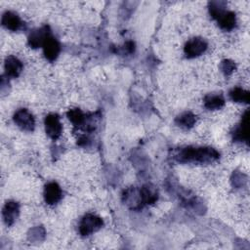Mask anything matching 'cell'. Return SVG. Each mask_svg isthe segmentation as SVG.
I'll use <instances>...</instances> for the list:
<instances>
[{"label":"cell","mask_w":250,"mask_h":250,"mask_svg":"<svg viewBox=\"0 0 250 250\" xmlns=\"http://www.w3.org/2000/svg\"><path fill=\"white\" fill-rule=\"evenodd\" d=\"M220 157L219 152L209 146H187L182 148L176 155L177 161L182 163H198V164H209Z\"/></svg>","instance_id":"obj_1"},{"label":"cell","mask_w":250,"mask_h":250,"mask_svg":"<svg viewBox=\"0 0 250 250\" xmlns=\"http://www.w3.org/2000/svg\"><path fill=\"white\" fill-rule=\"evenodd\" d=\"M122 201L126 206L132 210H140L144 207L145 202L143 199L141 188L130 187L123 191Z\"/></svg>","instance_id":"obj_2"},{"label":"cell","mask_w":250,"mask_h":250,"mask_svg":"<svg viewBox=\"0 0 250 250\" xmlns=\"http://www.w3.org/2000/svg\"><path fill=\"white\" fill-rule=\"evenodd\" d=\"M104 225L103 220L93 214L85 215L79 225V232L81 235L86 236L99 230Z\"/></svg>","instance_id":"obj_3"},{"label":"cell","mask_w":250,"mask_h":250,"mask_svg":"<svg viewBox=\"0 0 250 250\" xmlns=\"http://www.w3.org/2000/svg\"><path fill=\"white\" fill-rule=\"evenodd\" d=\"M14 121L15 123L24 131H33L35 127V120L33 115L26 109L21 108L17 110L14 114Z\"/></svg>","instance_id":"obj_4"},{"label":"cell","mask_w":250,"mask_h":250,"mask_svg":"<svg viewBox=\"0 0 250 250\" xmlns=\"http://www.w3.org/2000/svg\"><path fill=\"white\" fill-rule=\"evenodd\" d=\"M207 49V43L205 40L199 37L191 38L188 40L184 48L185 55L188 58H195L203 54Z\"/></svg>","instance_id":"obj_5"},{"label":"cell","mask_w":250,"mask_h":250,"mask_svg":"<svg viewBox=\"0 0 250 250\" xmlns=\"http://www.w3.org/2000/svg\"><path fill=\"white\" fill-rule=\"evenodd\" d=\"M62 126L60 117L56 113L48 114L45 118V131L52 140H57L62 134Z\"/></svg>","instance_id":"obj_6"},{"label":"cell","mask_w":250,"mask_h":250,"mask_svg":"<svg viewBox=\"0 0 250 250\" xmlns=\"http://www.w3.org/2000/svg\"><path fill=\"white\" fill-rule=\"evenodd\" d=\"M42 48L44 56L49 62H54L58 58L61 51L59 41L52 34H49L46 37L42 45Z\"/></svg>","instance_id":"obj_7"},{"label":"cell","mask_w":250,"mask_h":250,"mask_svg":"<svg viewBox=\"0 0 250 250\" xmlns=\"http://www.w3.org/2000/svg\"><path fill=\"white\" fill-rule=\"evenodd\" d=\"M62 194L60 186L55 182L48 183L44 188V199L49 205L58 203L62 198Z\"/></svg>","instance_id":"obj_8"},{"label":"cell","mask_w":250,"mask_h":250,"mask_svg":"<svg viewBox=\"0 0 250 250\" xmlns=\"http://www.w3.org/2000/svg\"><path fill=\"white\" fill-rule=\"evenodd\" d=\"M49 34H51V30H50L49 26H47V25L42 26L41 28H38V29L32 31L28 36V45L33 49H36V48L42 46L46 37Z\"/></svg>","instance_id":"obj_9"},{"label":"cell","mask_w":250,"mask_h":250,"mask_svg":"<svg viewBox=\"0 0 250 250\" xmlns=\"http://www.w3.org/2000/svg\"><path fill=\"white\" fill-rule=\"evenodd\" d=\"M19 213H20L19 204L15 201H8L4 205L3 211H2V215H3L5 224L7 226H12L15 223V221L17 220Z\"/></svg>","instance_id":"obj_10"},{"label":"cell","mask_w":250,"mask_h":250,"mask_svg":"<svg viewBox=\"0 0 250 250\" xmlns=\"http://www.w3.org/2000/svg\"><path fill=\"white\" fill-rule=\"evenodd\" d=\"M233 139L238 142H246L249 141V117L248 110L243 114L241 123L233 132Z\"/></svg>","instance_id":"obj_11"},{"label":"cell","mask_w":250,"mask_h":250,"mask_svg":"<svg viewBox=\"0 0 250 250\" xmlns=\"http://www.w3.org/2000/svg\"><path fill=\"white\" fill-rule=\"evenodd\" d=\"M215 20H217L221 28H223L225 30H231L236 24L235 14L230 11L223 10L221 13L218 14V16L215 18Z\"/></svg>","instance_id":"obj_12"},{"label":"cell","mask_w":250,"mask_h":250,"mask_svg":"<svg viewBox=\"0 0 250 250\" xmlns=\"http://www.w3.org/2000/svg\"><path fill=\"white\" fill-rule=\"evenodd\" d=\"M5 70L8 77H18L22 70V63L18 58L9 56L5 60Z\"/></svg>","instance_id":"obj_13"},{"label":"cell","mask_w":250,"mask_h":250,"mask_svg":"<svg viewBox=\"0 0 250 250\" xmlns=\"http://www.w3.org/2000/svg\"><path fill=\"white\" fill-rule=\"evenodd\" d=\"M2 24L7 29H10L12 31H17L21 27L22 21L17 14L11 11H7L2 16Z\"/></svg>","instance_id":"obj_14"},{"label":"cell","mask_w":250,"mask_h":250,"mask_svg":"<svg viewBox=\"0 0 250 250\" xmlns=\"http://www.w3.org/2000/svg\"><path fill=\"white\" fill-rule=\"evenodd\" d=\"M143 199L146 204H153L158 199V190L151 184H146L141 188Z\"/></svg>","instance_id":"obj_15"},{"label":"cell","mask_w":250,"mask_h":250,"mask_svg":"<svg viewBox=\"0 0 250 250\" xmlns=\"http://www.w3.org/2000/svg\"><path fill=\"white\" fill-rule=\"evenodd\" d=\"M66 115L75 127H78V128H84L85 127V124L87 122L88 117L79 108L69 109L67 111Z\"/></svg>","instance_id":"obj_16"},{"label":"cell","mask_w":250,"mask_h":250,"mask_svg":"<svg viewBox=\"0 0 250 250\" xmlns=\"http://www.w3.org/2000/svg\"><path fill=\"white\" fill-rule=\"evenodd\" d=\"M225 104V100L221 95H207L204 99V105L208 109H219Z\"/></svg>","instance_id":"obj_17"},{"label":"cell","mask_w":250,"mask_h":250,"mask_svg":"<svg viewBox=\"0 0 250 250\" xmlns=\"http://www.w3.org/2000/svg\"><path fill=\"white\" fill-rule=\"evenodd\" d=\"M229 97L233 102L248 104L250 95H249L248 91H246L242 88H239V87H235L229 92Z\"/></svg>","instance_id":"obj_18"},{"label":"cell","mask_w":250,"mask_h":250,"mask_svg":"<svg viewBox=\"0 0 250 250\" xmlns=\"http://www.w3.org/2000/svg\"><path fill=\"white\" fill-rule=\"evenodd\" d=\"M196 118L195 115L191 112H184L180 116L177 117L176 122L179 126L184 128H191L195 124Z\"/></svg>","instance_id":"obj_19"},{"label":"cell","mask_w":250,"mask_h":250,"mask_svg":"<svg viewBox=\"0 0 250 250\" xmlns=\"http://www.w3.org/2000/svg\"><path fill=\"white\" fill-rule=\"evenodd\" d=\"M45 231L44 229L41 227H37L32 229L28 233V239L32 241H40L44 238Z\"/></svg>","instance_id":"obj_20"},{"label":"cell","mask_w":250,"mask_h":250,"mask_svg":"<svg viewBox=\"0 0 250 250\" xmlns=\"http://www.w3.org/2000/svg\"><path fill=\"white\" fill-rule=\"evenodd\" d=\"M235 63L230 60H224L221 63V69L226 75L231 74L235 69Z\"/></svg>","instance_id":"obj_21"}]
</instances>
